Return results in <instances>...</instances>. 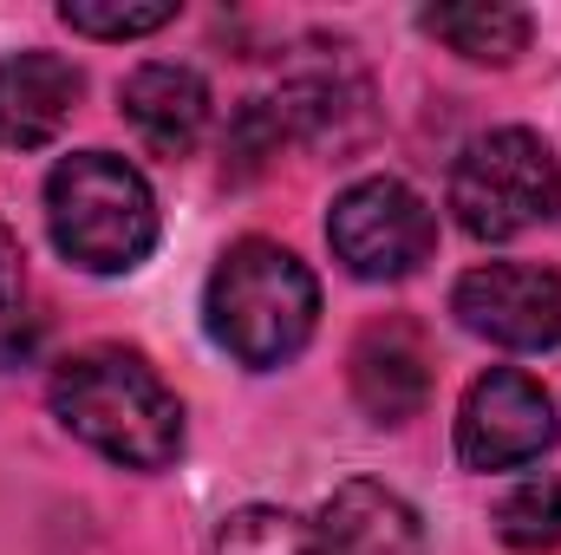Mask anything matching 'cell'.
I'll return each mask as SVG.
<instances>
[{
  "label": "cell",
  "instance_id": "3",
  "mask_svg": "<svg viewBox=\"0 0 561 555\" xmlns=\"http://www.w3.org/2000/svg\"><path fill=\"white\" fill-rule=\"evenodd\" d=\"M46 229L85 275H131L157 249V196L138 163L112 150H72L46 177Z\"/></svg>",
  "mask_w": 561,
  "mask_h": 555
},
{
  "label": "cell",
  "instance_id": "8",
  "mask_svg": "<svg viewBox=\"0 0 561 555\" xmlns=\"http://www.w3.org/2000/svg\"><path fill=\"white\" fill-rule=\"evenodd\" d=\"M450 314L510 353H542L561 340V275L536 262H483L457 281Z\"/></svg>",
  "mask_w": 561,
  "mask_h": 555
},
{
  "label": "cell",
  "instance_id": "1",
  "mask_svg": "<svg viewBox=\"0 0 561 555\" xmlns=\"http://www.w3.org/2000/svg\"><path fill=\"white\" fill-rule=\"evenodd\" d=\"M53 418L125 471H163L183 451V406L131 347H85L59 360Z\"/></svg>",
  "mask_w": 561,
  "mask_h": 555
},
{
  "label": "cell",
  "instance_id": "9",
  "mask_svg": "<svg viewBox=\"0 0 561 555\" xmlns=\"http://www.w3.org/2000/svg\"><path fill=\"white\" fill-rule=\"evenodd\" d=\"M353 399L379 424H405L431 399V347L412 320H379L353 347Z\"/></svg>",
  "mask_w": 561,
  "mask_h": 555
},
{
  "label": "cell",
  "instance_id": "13",
  "mask_svg": "<svg viewBox=\"0 0 561 555\" xmlns=\"http://www.w3.org/2000/svg\"><path fill=\"white\" fill-rule=\"evenodd\" d=\"M496 536L523 555H549L561 543V477H529L496 503Z\"/></svg>",
  "mask_w": 561,
  "mask_h": 555
},
{
  "label": "cell",
  "instance_id": "5",
  "mask_svg": "<svg viewBox=\"0 0 561 555\" xmlns=\"http://www.w3.org/2000/svg\"><path fill=\"white\" fill-rule=\"evenodd\" d=\"M450 209H457V229L477 242H510V236L549 223L561 209L556 150L523 125L470 138L450 170Z\"/></svg>",
  "mask_w": 561,
  "mask_h": 555
},
{
  "label": "cell",
  "instance_id": "10",
  "mask_svg": "<svg viewBox=\"0 0 561 555\" xmlns=\"http://www.w3.org/2000/svg\"><path fill=\"white\" fill-rule=\"evenodd\" d=\"M79 66L59 53H13L0 59V150H39L66 132L79 105Z\"/></svg>",
  "mask_w": 561,
  "mask_h": 555
},
{
  "label": "cell",
  "instance_id": "4",
  "mask_svg": "<svg viewBox=\"0 0 561 555\" xmlns=\"http://www.w3.org/2000/svg\"><path fill=\"white\" fill-rule=\"evenodd\" d=\"M209 555H431L419 510L386 484H340L313 517H294L275 503H249L222 517Z\"/></svg>",
  "mask_w": 561,
  "mask_h": 555
},
{
  "label": "cell",
  "instance_id": "12",
  "mask_svg": "<svg viewBox=\"0 0 561 555\" xmlns=\"http://www.w3.org/2000/svg\"><path fill=\"white\" fill-rule=\"evenodd\" d=\"M419 26L431 39H444L450 53L477 59V66H510L529 46V13L503 7V0H463V7H424Z\"/></svg>",
  "mask_w": 561,
  "mask_h": 555
},
{
  "label": "cell",
  "instance_id": "7",
  "mask_svg": "<svg viewBox=\"0 0 561 555\" xmlns=\"http://www.w3.org/2000/svg\"><path fill=\"white\" fill-rule=\"evenodd\" d=\"M549 444H556V399L542 393V380L516 366H490L483 380H470L457 412V457L470 471H516L536 464Z\"/></svg>",
  "mask_w": 561,
  "mask_h": 555
},
{
  "label": "cell",
  "instance_id": "11",
  "mask_svg": "<svg viewBox=\"0 0 561 555\" xmlns=\"http://www.w3.org/2000/svg\"><path fill=\"white\" fill-rule=\"evenodd\" d=\"M118 105H125V125H131L157 157H190V150L203 144V132H209V86H203V72L170 66V59L138 66V72L125 79Z\"/></svg>",
  "mask_w": 561,
  "mask_h": 555
},
{
  "label": "cell",
  "instance_id": "6",
  "mask_svg": "<svg viewBox=\"0 0 561 555\" xmlns=\"http://www.w3.org/2000/svg\"><path fill=\"white\" fill-rule=\"evenodd\" d=\"M327 242L359 281H405L419 275L437 249V216L412 183L399 177H359L353 190L333 196Z\"/></svg>",
  "mask_w": 561,
  "mask_h": 555
},
{
  "label": "cell",
  "instance_id": "2",
  "mask_svg": "<svg viewBox=\"0 0 561 555\" xmlns=\"http://www.w3.org/2000/svg\"><path fill=\"white\" fill-rule=\"evenodd\" d=\"M203 314H209V333L229 360L268 373L287 366L307 340H313V320H320V287L307 275V262L280 242H236L203 294Z\"/></svg>",
  "mask_w": 561,
  "mask_h": 555
},
{
  "label": "cell",
  "instance_id": "15",
  "mask_svg": "<svg viewBox=\"0 0 561 555\" xmlns=\"http://www.w3.org/2000/svg\"><path fill=\"white\" fill-rule=\"evenodd\" d=\"M20 262H26V256H20V242L0 229V314H7V307H20V275H26Z\"/></svg>",
  "mask_w": 561,
  "mask_h": 555
},
{
  "label": "cell",
  "instance_id": "14",
  "mask_svg": "<svg viewBox=\"0 0 561 555\" xmlns=\"http://www.w3.org/2000/svg\"><path fill=\"white\" fill-rule=\"evenodd\" d=\"M59 20L72 33H92V39H144L157 26H170L176 7L170 0H144V7H131V0H66Z\"/></svg>",
  "mask_w": 561,
  "mask_h": 555
}]
</instances>
